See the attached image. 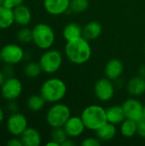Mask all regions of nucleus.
<instances>
[{
  "instance_id": "1",
  "label": "nucleus",
  "mask_w": 145,
  "mask_h": 146,
  "mask_svg": "<svg viewBox=\"0 0 145 146\" xmlns=\"http://www.w3.org/2000/svg\"><path fill=\"white\" fill-rule=\"evenodd\" d=\"M91 47L89 40L83 36L67 42L65 45V55L67 58L74 64H84L87 62L91 56Z\"/></svg>"
},
{
  "instance_id": "2",
  "label": "nucleus",
  "mask_w": 145,
  "mask_h": 146,
  "mask_svg": "<svg viewBox=\"0 0 145 146\" xmlns=\"http://www.w3.org/2000/svg\"><path fill=\"white\" fill-rule=\"evenodd\" d=\"M67 93V86L65 82L59 78H50L41 86L40 95L46 103L56 104L62 100Z\"/></svg>"
},
{
  "instance_id": "3",
  "label": "nucleus",
  "mask_w": 145,
  "mask_h": 146,
  "mask_svg": "<svg viewBox=\"0 0 145 146\" xmlns=\"http://www.w3.org/2000/svg\"><path fill=\"white\" fill-rule=\"evenodd\" d=\"M80 117L82 118L85 128L95 132L108 122L106 110L97 104L87 106L82 111Z\"/></svg>"
},
{
  "instance_id": "4",
  "label": "nucleus",
  "mask_w": 145,
  "mask_h": 146,
  "mask_svg": "<svg viewBox=\"0 0 145 146\" xmlns=\"http://www.w3.org/2000/svg\"><path fill=\"white\" fill-rule=\"evenodd\" d=\"M32 42L40 50H46L52 47L56 40L53 28L46 23H38L32 27Z\"/></svg>"
},
{
  "instance_id": "5",
  "label": "nucleus",
  "mask_w": 145,
  "mask_h": 146,
  "mask_svg": "<svg viewBox=\"0 0 145 146\" xmlns=\"http://www.w3.org/2000/svg\"><path fill=\"white\" fill-rule=\"evenodd\" d=\"M71 116V110L69 107L64 104H54L46 113V121L52 128L63 127L67 121Z\"/></svg>"
},
{
  "instance_id": "6",
  "label": "nucleus",
  "mask_w": 145,
  "mask_h": 146,
  "mask_svg": "<svg viewBox=\"0 0 145 146\" xmlns=\"http://www.w3.org/2000/svg\"><path fill=\"white\" fill-rule=\"evenodd\" d=\"M62 56L57 50H46L39 58V64L44 73L52 74L57 72L62 64Z\"/></svg>"
},
{
  "instance_id": "7",
  "label": "nucleus",
  "mask_w": 145,
  "mask_h": 146,
  "mask_svg": "<svg viewBox=\"0 0 145 146\" xmlns=\"http://www.w3.org/2000/svg\"><path fill=\"white\" fill-rule=\"evenodd\" d=\"M22 91L23 86L21 81L15 76L8 77L0 87L1 96L6 101L16 100L21 95Z\"/></svg>"
},
{
  "instance_id": "8",
  "label": "nucleus",
  "mask_w": 145,
  "mask_h": 146,
  "mask_svg": "<svg viewBox=\"0 0 145 146\" xmlns=\"http://www.w3.org/2000/svg\"><path fill=\"white\" fill-rule=\"evenodd\" d=\"M1 56L3 62L9 65H15L25 59V51L23 48L16 44H7L1 50Z\"/></svg>"
},
{
  "instance_id": "9",
  "label": "nucleus",
  "mask_w": 145,
  "mask_h": 146,
  "mask_svg": "<svg viewBox=\"0 0 145 146\" xmlns=\"http://www.w3.org/2000/svg\"><path fill=\"white\" fill-rule=\"evenodd\" d=\"M27 127L28 121L26 117L19 112L10 114L6 121V128L12 136L20 137Z\"/></svg>"
},
{
  "instance_id": "10",
  "label": "nucleus",
  "mask_w": 145,
  "mask_h": 146,
  "mask_svg": "<svg viewBox=\"0 0 145 146\" xmlns=\"http://www.w3.org/2000/svg\"><path fill=\"white\" fill-rule=\"evenodd\" d=\"M113 80L106 78H101L94 85V94L101 102L111 100L115 95V86Z\"/></svg>"
},
{
  "instance_id": "11",
  "label": "nucleus",
  "mask_w": 145,
  "mask_h": 146,
  "mask_svg": "<svg viewBox=\"0 0 145 146\" xmlns=\"http://www.w3.org/2000/svg\"><path fill=\"white\" fill-rule=\"evenodd\" d=\"M122 108L125 112L126 118L138 121L144 118V105L135 98H128L126 99L123 104Z\"/></svg>"
},
{
  "instance_id": "12",
  "label": "nucleus",
  "mask_w": 145,
  "mask_h": 146,
  "mask_svg": "<svg viewBox=\"0 0 145 146\" xmlns=\"http://www.w3.org/2000/svg\"><path fill=\"white\" fill-rule=\"evenodd\" d=\"M63 128L70 138H78L85 132V126L80 116H70L65 123Z\"/></svg>"
},
{
  "instance_id": "13",
  "label": "nucleus",
  "mask_w": 145,
  "mask_h": 146,
  "mask_svg": "<svg viewBox=\"0 0 145 146\" xmlns=\"http://www.w3.org/2000/svg\"><path fill=\"white\" fill-rule=\"evenodd\" d=\"M71 0H44L45 11L51 15H60L69 9Z\"/></svg>"
},
{
  "instance_id": "14",
  "label": "nucleus",
  "mask_w": 145,
  "mask_h": 146,
  "mask_svg": "<svg viewBox=\"0 0 145 146\" xmlns=\"http://www.w3.org/2000/svg\"><path fill=\"white\" fill-rule=\"evenodd\" d=\"M124 72V65L122 62L119 59H111L109 60L104 68V73L105 76L111 80H118L121 75Z\"/></svg>"
},
{
  "instance_id": "15",
  "label": "nucleus",
  "mask_w": 145,
  "mask_h": 146,
  "mask_svg": "<svg viewBox=\"0 0 145 146\" xmlns=\"http://www.w3.org/2000/svg\"><path fill=\"white\" fill-rule=\"evenodd\" d=\"M14 18L15 23L21 27H27L32 21V11L31 9L24 5L21 4L20 6L15 7L14 9Z\"/></svg>"
},
{
  "instance_id": "16",
  "label": "nucleus",
  "mask_w": 145,
  "mask_h": 146,
  "mask_svg": "<svg viewBox=\"0 0 145 146\" xmlns=\"http://www.w3.org/2000/svg\"><path fill=\"white\" fill-rule=\"evenodd\" d=\"M20 138L23 146H39L42 142V137L39 132L33 127H27Z\"/></svg>"
},
{
  "instance_id": "17",
  "label": "nucleus",
  "mask_w": 145,
  "mask_h": 146,
  "mask_svg": "<svg viewBox=\"0 0 145 146\" xmlns=\"http://www.w3.org/2000/svg\"><path fill=\"white\" fill-rule=\"evenodd\" d=\"M126 90L133 97L143 95L145 92V78L139 75L132 78L126 85Z\"/></svg>"
},
{
  "instance_id": "18",
  "label": "nucleus",
  "mask_w": 145,
  "mask_h": 146,
  "mask_svg": "<svg viewBox=\"0 0 145 146\" xmlns=\"http://www.w3.org/2000/svg\"><path fill=\"white\" fill-rule=\"evenodd\" d=\"M117 133L116 125L110 122L105 123L96 131V136L101 142H109L112 140Z\"/></svg>"
},
{
  "instance_id": "19",
  "label": "nucleus",
  "mask_w": 145,
  "mask_h": 146,
  "mask_svg": "<svg viewBox=\"0 0 145 146\" xmlns=\"http://www.w3.org/2000/svg\"><path fill=\"white\" fill-rule=\"evenodd\" d=\"M103 27L98 21H90L83 27L82 36L87 40H95L102 34Z\"/></svg>"
},
{
  "instance_id": "20",
  "label": "nucleus",
  "mask_w": 145,
  "mask_h": 146,
  "mask_svg": "<svg viewBox=\"0 0 145 146\" xmlns=\"http://www.w3.org/2000/svg\"><path fill=\"white\" fill-rule=\"evenodd\" d=\"M108 122L115 125H121V123L126 119L125 112L122 105H113L106 110Z\"/></svg>"
},
{
  "instance_id": "21",
  "label": "nucleus",
  "mask_w": 145,
  "mask_h": 146,
  "mask_svg": "<svg viewBox=\"0 0 145 146\" xmlns=\"http://www.w3.org/2000/svg\"><path fill=\"white\" fill-rule=\"evenodd\" d=\"M82 34H83V28H81V27L75 22L68 23V25L65 26V27L62 30L63 38L67 42L73 41L79 38L82 37Z\"/></svg>"
},
{
  "instance_id": "22",
  "label": "nucleus",
  "mask_w": 145,
  "mask_h": 146,
  "mask_svg": "<svg viewBox=\"0 0 145 146\" xmlns=\"http://www.w3.org/2000/svg\"><path fill=\"white\" fill-rule=\"evenodd\" d=\"M15 23L14 11L4 5L0 6V30L9 28Z\"/></svg>"
},
{
  "instance_id": "23",
  "label": "nucleus",
  "mask_w": 145,
  "mask_h": 146,
  "mask_svg": "<svg viewBox=\"0 0 145 146\" xmlns=\"http://www.w3.org/2000/svg\"><path fill=\"white\" fill-rule=\"evenodd\" d=\"M120 132L121 135L126 138L133 137L135 134H137V132H138V122L126 118L121 123Z\"/></svg>"
},
{
  "instance_id": "24",
  "label": "nucleus",
  "mask_w": 145,
  "mask_h": 146,
  "mask_svg": "<svg viewBox=\"0 0 145 146\" xmlns=\"http://www.w3.org/2000/svg\"><path fill=\"white\" fill-rule=\"evenodd\" d=\"M46 101L44 98L39 95H32L28 98L26 101V106L30 111L32 112H38L40 111L45 105Z\"/></svg>"
},
{
  "instance_id": "25",
  "label": "nucleus",
  "mask_w": 145,
  "mask_h": 146,
  "mask_svg": "<svg viewBox=\"0 0 145 146\" xmlns=\"http://www.w3.org/2000/svg\"><path fill=\"white\" fill-rule=\"evenodd\" d=\"M23 72H24V74L27 78H29V79H36L41 74L43 70L41 68V66H40L39 62H29L25 65Z\"/></svg>"
},
{
  "instance_id": "26",
  "label": "nucleus",
  "mask_w": 145,
  "mask_h": 146,
  "mask_svg": "<svg viewBox=\"0 0 145 146\" xmlns=\"http://www.w3.org/2000/svg\"><path fill=\"white\" fill-rule=\"evenodd\" d=\"M16 38L20 43L24 44L32 42V30L27 27H21L16 33Z\"/></svg>"
},
{
  "instance_id": "27",
  "label": "nucleus",
  "mask_w": 145,
  "mask_h": 146,
  "mask_svg": "<svg viewBox=\"0 0 145 146\" xmlns=\"http://www.w3.org/2000/svg\"><path fill=\"white\" fill-rule=\"evenodd\" d=\"M89 6V0H71L69 9L74 13H83L88 9Z\"/></svg>"
},
{
  "instance_id": "28",
  "label": "nucleus",
  "mask_w": 145,
  "mask_h": 146,
  "mask_svg": "<svg viewBox=\"0 0 145 146\" xmlns=\"http://www.w3.org/2000/svg\"><path fill=\"white\" fill-rule=\"evenodd\" d=\"M68 138L65 129L63 127H56L53 128V131L51 133V139L57 142L60 145Z\"/></svg>"
},
{
  "instance_id": "29",
  "label": "nucleus",
  "mask_w": 145,
  "mask_h": 146,
  "mask_svg": "<svg viewBox=\"0 0 145 146\" xmlns=\"http://www.w3.org/2000/svg\"><path fill=\"white\" fill-rule=\"evenodd\" d=\"M81 145L83 146H99L101 145V141L97 137H89L85 139Z\"/></svg>"
},
{
  "instance_id": "30",
  "label": "nucleus",
  "mask_w": 145,
  "mask_h": 146,
  "mask_svg": "<svg viewBox=\"0 0 145 146\" xmlns=\"http://www.w3.org/2000/svg\"><path fill=\"white\" fill-rule=\"evenodd\" d=\"M25 0H4L3 5L7 8L14 9L15 7L23 4Z\"/></svg>"
},
{
  "instance_id": "31",
  "label": "nucleus",
  "mask_w": 145,
  "mask_h": 146,
  "mask_svg": "<svg viewBox=\"0 0 145 146\" xmlns=\"http://www.w3.org/2000/svg\"><path fill=\"white\" fill-rule=\"evenodd\" d=\"M137 133L141 137L145 139V118L138 121V132Z\"/></svg>"
},
{
  "instance_id": "32",
  "label": "nucleus",
  "mask_w": 145,
  "mask_h": 146,
  "mask_svg": "<svg viewBox=\"0 0 145 146\" xmlns=\"http://www.w3.org/2000/svg\"><path fill=\"white\" fill-rule=\"evenodd\" d=\"M7 145L8 146H23L22 141L20 137H15L13 136L12 139H9L7 141Z\"/></svg>"
},
{
  "instance_id": "33",
  "label": "nucleus",
  "mask_w": 145,
  "mask_h": 146,
  "mask_svg": "<svg viewBox=\"0 0 145 146\" xmlns=\"http://www.w3.org/2000/svg\"><path fill=\"white\" fill-rule=\"evenodd\" d=\"M18 105L15 103V100L14 101H8V104H7V110L9 112H10V114L12 113H15L18 112Z\"/></svg>"
},
{
  "instance_id": "34",
  "label": "nucleus",
  "mask_w": 145,
  "mask_h": 146,
  "mask_svg": "<svg viewBox=\"0 0 145 146\" xmlns=\"http://www.w3.org/2000/svg\"><path fill=\"white\" fill-rule=\"evenodd\" d=\"M3 73L5 74V75L8 77H11V76H14V68H13V65H9V64H6L5 67L3 68Z\"/></svg>"
},
{
  "instance_id": "35",
  "label": "nucleus",
  "mask_w": 145,
  "mask_h": 146,
  "mask_svg": "<svg viewBox=\"0 0 145 146\" xmlns=\"http://www.w3.org/2000/svg\"><path fill=\"white\" fill-rule=\"evenodd\" d=\"M7 76L5 75V74L3 73V70H0V87L3 86V84L4 83V81L6 80Z\"/></svg>"
},
{
  "instance_id": "36",
  "label": "nucleus",
  "mask_w": 145,
  "mask_h": 146,
  "mask_svg": "<svg viewBox=\"0 0 145 146\" xmlns=\"http://www.w3.org/2000/svg\"><path fill=\"white\" fill-rule=\"evenodd\" d=\"M138 75L143 77V78H145V64L144 65H142L139 69H138Z\"/></svg>"
},
{
  "instance_id": "37",
  "label": "nucleus",
  "mask_w": 145,
  "mask_h": 146,
  "mask_svg": "<svg viewBox=\"0 0 145 146\" xmlns=\"http://www.w3.org/2000/svg\"><path fill=\"white\" fill-rule=\"evenodd\" d=\"M74 145V143L71 140V139H67L62 144V145L61 146H73Z\"/></svg>"
},
{
  "instance_id": "38",
  "label": "nucleus",
  "mask_w": 145,
  "mask_h": 146,
  "mask_svg": "<svg viewBox=\"0 0 145 146\" xmlns=\"http://www.w3.org/2000/svg\"><path fill=\"white\" fill-rule=\"evenodd\" d=\"M46 146H61L57 142H56V141H54V140H52V139H50V141H49V142H47L46 143Z\"/></svg>"
},
{
  "instance_id": "39",
  "label": "nucleus",
  "mask_w": 145,
  "mask_h": 146,
  "mask_svg": "<svg viewBox=\"0 0 145 146\" xmlns=\"http://www.w3.org/2000/svg\"><path fill=\"white\" fill-rule=\"evenodd\" d=\"M4 117H5V114L3 110L0 107V124L4 121Z\"/></svg>"
},
{
  "instance_id": "40",
  "label": "nucleus",
  "mask_w": 145,
  "mask_h": 146,
  "mask_svg": "<svg viewBox=\"0 0 145 146\" xmlns=\"http://www.w3.org/2000/svg\"><path fill=\"white\" fill-rule=\"evenodd\" d=\"M3 3H4V0H0V6L3 5Z\"/></svg>"
},
{
  "instance_id": "41",
  "label": "nucleus",
  "mask_w": 145,
  "mask_h": 146,
  "mask_svg": "<svg viewBox=\"0 0 145 146\" xmlns=\"http://www.w3.org/2000/svg\"><path fill=\"white\" fill-rule=\"evenodd\" d=\"M3 62V60H2V56H1V51H0V64Z\"/></svg>"
},
{
  "instance_id": "42",
  "label": "nucleus",
  "mask_w": 145,
  "mask_h": 146,
  "mask_svg": "<svg viewBox=\"0 0 145 146\" xmlns=\"http://www.w3.org/2000/svg\"><path fill=\"white\" fill-rule=\"evenodd\" d=\"M144 118H145V104H144Z\"/></svg>"
},
{
  "instance_id": "43",
  "label": "nucleus",
  "mask_w": 145,
  "mask_h": 146,
  "mask_svg": "<svg viewBox=\"0 0 145 146\" xmlns=\"http://www.w3.org/2000/svg\"><path fill=\"white\" fill-rule=\"evenodd\" d=\"M144 49H145V46H144Z\"/></svg>"
}]
</instances>
